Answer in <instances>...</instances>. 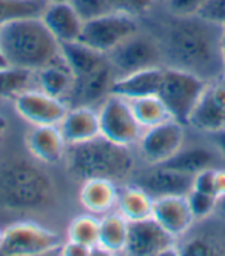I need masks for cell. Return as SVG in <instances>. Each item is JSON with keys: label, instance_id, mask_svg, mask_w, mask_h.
<instances>
[{"label": "cell", "instance_id": "cell-1", "mask_svg": "<svg viewBox=\"0 0 225 256\" xmlns=\"http://www.w3.org/2000/svg\"><path fill=\"white\" fill-rule=\"evenodd\" d=\"M160 42L165 66L213 80L224 74L220 52L222 25L196 16H174L159 5L142 17Z\"/></svg>", "mask_w": 225, "mask_h": 256}, {"label": "cell", "instance_id": "cell-2", "mask_svg": "<svg viewBox=\"0 0 225 256\" xmlns=\"http://www.w3.org/2000/svg\"><path fill=\"white\" fill-rule=\"evenodd\" d=\"M0 52L8 68L28 72L64 60L60 42L40 16L17 19L0 28Z\"/></svg>", "mask_w": 225, "mask_h": 256}, {"label": "cell", "instance_id": "cell-3", "mask_svg": "<svg viewBox=\"0 0 225 256\" xmlns=\"http://www.w3.org/2000/svg\"><path fill=\"white\" fill-rule=\"evenodd\" d=\"M66 162L71 174L85 180L104 178L124 180L134 173V154L130 147L112 142L102 134L80 144L68 145Z\"/></svg>", "mask_w": 225, "mask_h": 256}, {"label": "cell", "instance_id": "cell-4", "mask_svg": "<svg viewBox=\"0 0 225 256\" xmlns=\"http://www.w3.org/2000/svg\"><path fill=\"white\" fill-rule=\"evenodd\" d=\"M106 56L116 78H124L148 68L165 66L164 51L158 36L145 24L136 34L111 50Z\"/></svg>", "mask_w": 225, "mask_h": 256}, {"label": "cell", "instance_id": "cell-5", "mask_svg": "<svg viewBox=\"0 0 225 256\" xmlns=\"http://www.w3.org/2000/svg\"><path fill=\"white\" fill-rule=\"evenodd\" d=\"M207 82L208 80L193 74V72L164 66L162 84L158 96L168 108L172 118L186 125Z\"/></svg>", "mask_w": 225, "mask_h": 256}, {"label": "cell", "instance_id": "cell-6", "mask_svg": "<svg viewBox=\"0 0 225 256\" xmlns=\"http://www.w3.org/2000/svg\"><path fill=\"white\" fill-rule=\"evenodd\" d=\"M60 236L36 222H16L2 232V256H39L62 250Z\"/></svg>", "mask_w": 225, "mask_h": 256}, {"label": "cell", "instance_id": "cell-7", "mask_svg": "<svg viewBox=\"0 0 225 256\" xmlns=\"http://www.w3.org/2000/svg\"><path fill=\"white\" fill-rule=\"evenodd\" d=\"M144 26L140 17L124 12H110L84 24L80 42L108 54Z\"/></svg>", "mask_w": 225, "mask_h": 256}, {"label": "cell", "instance_id": "cell-8", "mask_svg": "<svg viewBox=\"0 0 225 256\" xmlns=\"http://www.w3.org/2000/svg\"><path fill=\"white\" fill-rule=\"evenodd\" d=\"M188 126L170 119L159 125L145 128L136 147L146 166H160L170 160L186 142Z\"/></svg>", "mask_w": 225, "mask_h": 256}, {"label": "cell", "instance_id": "cell-9", "mask_svg": "<svg viewBox=\"0 0 225 256\" xmlns=\"http://www.w3.org/2000/svg\"><path fill=\"white\" fill-rule=\"evenodd\" d=\"M100 134L112 142L133 147L138 144L144 128L136 119L128 99L110 94L98 108Z\"/></svg>", "mask_w": 225, "mask_h": 256}, {"label": "cell", "instance_id": "cell-10", "mask_svg": "<svg viewBox=\"0 0 225 256\" xmlns=\"http://www.w3.org/2000/svg\"><path fill=\"white\" fill-rule=\"evenodd\" d=\"M50 193V182L30 167H12L0 173V196L8 206H39Z\"/></svg>", "mask_w": 225, "mask_h": 256}, {"label": "cell", "instance_id": "cell-11", "mask_svg": "<svg viewBox=\"0 0 225 256\" xmlns=\"http://www.w3.org/2000/svg\"><path fill=\"white\" fill-rule=\"evenodd\" d=\"M186 126L202 136L225 130V74L207 82Z\"/></svg>", "mask_w": 225, "mask_h": 256}, {"label": "cell", "instance_id": "cell-12", "mask_svg": "<svg viewBox=\"0 0 225 256\" xmlns=\"http://www.w3.org/2000/svg\"><path fill=\"white\" fill-rule=\"evenodd\" d=\"M125 253L131 256L179 254L178 240L172 233H168L156 219H142V221L130 222Z\"/></svg>", "mask_w": 225, "mask_h": 256}, {"label": "cell", "instance_id": "cell-13", "mask_svg": "<svg viewBox=\"0 0 225 256\" xmlns=\"http://www.w3.org/2000/svg\"><path fill=\"white\" fill-rule=\"evenodd\" d=\"M14 108L31 125H59L70 106L39 88H26L14 98Z\"/></svg>", "mask_w": 225, "mask_h": 256}, {"label": "cell", "instance_id": "cell-14", "mask_svg": "<svg viewBox=\"0 0 225 256\" xmlns=\"http://www.w3.org/2000/svg\"><path fill=\"white\" fill-rule=\"evenodd\" d=\"M193 178L176 172L166 166H146L145 170L133 173L131 184H136L144 188L154 199L173 194H188L193 188Z\"/></svg>", "mask_w": 225, "mask_h": 256}, {"label": "cell", "instance_id": "cell-15", "mask_svg": "<svg viewBox=\"0 0 225 256\" xmlns=\"http://www.w3.org/2000/svg\"><path fill=\"white\" fill-rule=\"evenodd\" d=\"M204 142H185L184 147L162 166L170 167L176 172L196 176L200 172L224 167V159L210 136Z\"/></svg>", "mask_w": 225, "mask_h": 256}, {"label": "cell", "instance_id": "cell-16", "mask_svg": "<svg viewBox=\"0 0 225 256\" xmlns=\"http://www.w3.org/2000/svg\"><path fill=\"white\" fill-rule=\"evenodd\" d=\"M116 72L110 60L102 68L90 72L86 76L74 78L71 93L66 99L68 106H94L102 104L110 94L112 84L116 80Z\"/></svg>", "mask_w": 225, "mask_h": 256}, {"label": "cell", "instance_id": "cell-17", "mask_svg": "<svg viewBox=\"0 0 225 256\" xmlns=\"http://www.w3.org/2000/svg\"><path fill=\"white\" fill-rule=\"evenodd\" d=\"M152 218L156 219L168 233H172L178 241L196 224L186 194L156 198Z\"/></svg>", "mask_w": 225, "mask_h": 256}, {"label": "cell", "instance_id": "cell-18", "mask_svg": "<svg viewBox=\"0 0 225 256\" xmlns=\"http://www.w3.org/2000/svg\"><path fill=\"white\" fill-rule=\"evenodd\" d=\"M207 221L202 233L192 234L186 233L178 241V253L186 256H213L225 254V218L220 214H213Z\"/></svg>", "mask_w": 225, "mask_h": 256}, {"label": "cell", "instance_id": "cell-19", "mask_svg": "<svg viewBox=\"0 0 225 256\" xmlns=\"http://www.w3.org/2000/svg\"><path fill=\"white\" fill-rule=\"evenodd\" d=\"M40 17L60 45L80 39L85 22L68 0H48Z\"/></svg>", "mask_w": 225, "mask_h": 256}, {"label": "cell", "instance_id": "cell-20", "mask_svg": "<svg viewBox=\"0 0 225 256\" xmlns=\"http://www.w3.org/2000/svg\"><path fill=\"white\" fill-rule=\"evenodd\" d=\"M66 142L58 125H32L26 134L28 152L44 164L54 166L66 154Z\"/></svg>", "mask_w": 225, "mask_h": 256}, {"label": "cell", "instance_id": "cell-21", "mask_svg": "<svg viewBox=\"0 0 225 256\" xmlns=\"http://www.w3.org/2000/svg\"><path fill=\"white\" fill-rule=\"evenodd\" d=\"M58 126L66 145L94 139L100 136L99 110L94 106H70Z\"/></svg>", "mask_w": 225, "mask_h": 256}, {"label": "cell", "instance_id": "cell-22", "mask_svg": "<svg viewBox=\"0 0 225 256\" xmlns=\"http://www.w3.org/2000/svg\"><path fill=\"white\" fill-rule=\"evenodd\" d=\"M118 196L119 188L116 187L114 180L91 178L84 180L79 193V200L86 212L92 214H106L116 208Z\"/></svg>", "mask_w": 225, "mask_h": 256}, {"label": "cell", "instance_id": "cell-23", "mask_svg": "<svg viewBox=\"0 0 225 256\" xmlns=\"http://www.w3.org/2000/svg\"><path fill=\"white\" fill-rule=\"evenodd\" d=\"M162 76L164 68H148L133 72V74H126L124 78H118L112 84L111 94H118L128 100L154 96L159 93Z\"/></svg>", "mask_w": 225, "mask_h": 256}, {"label": "cell", "instance_id": "cell-24", "mask_svg": "<svg viewBox=\"0 0 225 256\" xmlns=\"http://www.w3.org/2000/svg\"><path fill=\"white\" fill-rule=\"evenodd\" d=\"M62 56L74 78L86 76L108 64V56L80 40L62 44Z\"/></svg>", "mask_w": 225, "mask_h": 256}, {"label": "cell", "instance_id": "cell-25", "mask_svg": "<svg viewBox=\"0 0 225 256\" xmlns=\"http://www.w3.org/2000/svg\"><path fill=\"white\" fill-rule=\"evenodd\" d=\"M128 228L130 222L119 212L104 214V218H100L99 242L96 248L105 254L125 253L128 242Z\"/></svg>", "mask_w": 225, "mask_h": 256}, {"label": "cell", "instance_id": "cell-26", "mask_svg": "<svg viewBox=\"0 0 225 256\" xmlns=\"http://www.w3.org/2000/svg\"><path fill=\"white\" fill-rule=\"evenodd\" d=\"M154 198L136 184H126L119 190L118 212L128 222L142 221L153 216Z\"/></svg>", "mask_w": 225, "mask_h": 256}, {"label": "cell", "instance_id": "cell-27", "mask_svg": "<svg viewBox=\"0 0 225 256\" xmlns=\"http://www.w3.org/2000/svg\"><path fill=\"white\" fill-rule=\"evenodd\" d=\"M34 80L37 85L36 88L42 90L44 93L50 96H54L66 102L71 93V88H72L74 76L64 59L59 64H52L39 71H36Z\"/></svg>", "mask_w": 225, "mask_h": 256}, {"label": "cell", "instance_id": "cell-28", "mask_svg": "<svg viewBox=\"0 0 225 256\" xmlns=\"http://www.w3.org/2000/svg\"><path fill=\"white\" fill-rule=\"evenodd\" d=\"M130 104H131V108H133L136 119L139 120L144 130L173 119L170 112H168V108L165 106V104L158 94L138 98V99L130 100Z\"/></svg>", "mask_w": 225, "mask_h": 256}, {"label": "cell", "instance_id": "cell-29", "mask_svg": "<svg viewBox=\"0 0 225 256\" xmlns=\"http://www.w3.org/2000/svg\"><path fill=\"white\" fill-rule=\"evenodd\" d=\"M46 4L48 0H0V28L24 17L42 16Z\"/></svg>", "mask_w": 225, "mask_h": 256}, {"label": "cell", "instance_id": "cell-30", "mask_svg": "<svg viewBox=\"0 0 225 256\" xmlns=\"http://www.w3.org/2000/svg\"><path fill=\"white\" fill-rule=\"evenodd\" d=\"M99 228L100 219L94 218L92 214L78 216L76 219H72L68 227V241L96 248L99 242Z\"/></svg>", "mask_w": 225, "mask_h": 256}, {"label": "cell", "instance_id": "cell-31", "mask_svg": "<svg viewBox=\"0 0 225 256\" xmlns=\"http://www.w3.org/2000/svg\"><path fill=\"white\" fill-rule=\"evenodd\" d=\"M34 72L20 70H0V98H16L20 91L30 88Z\"/></svg>", "mask_w": 225, "mask_h": 256}, {"label": "cell", "instance_id": "cell-32", "mask_svg": "<svg viewBox=\"0 0 225 256\" xmlns=\"http://www.w3.org/2000/svg\"><path fill=\"white\" fill-rule=\"evenodd\" d=\"M186 199H188V204H190V208L193 212L196 222L204 221V219H208L213 214H216L218 204H219V199L216 196L192 188L190 193L186 194Z\"/></svg>", "mask_w": 225, "mask_h": 256}, {"label": "cell", "instance_id": "cell-33", "mask_svg": "<svg viewBox=\"0 0 225 256\" xmlns=\"http://www.w3.org/2000/svg\"><path fill=\"white\" fill-rule=\"evenodd\" d=\"M68 2L79 12L84 22L114 12L110 5V0H68Z\"/></svg>", "mask_w": 225, "mask_h": 256}, {"label": "cell", "instance_id": "cell-34", "mask_svg": "<svg viewBox=\"0 0 225 256\" xmlns=\"http://www.w3.org/2000/svg\"><path fill=\"white\" fill-rule=\"evenodd\" d=\"M110 5L114 12H124L142 19L158 6V0H110Z\"/></svg>", "mask_w": 225, "mask_h": 256}, {"label": "cell", "instance_id": "cell-35", "mask_svg": "<svg viewBox=\"0 0 225 256\" xmlns=\"http://www.w3.org/2000/svg\"><path fill=\"white\" fill-rule=\"evenodd\" d=\"M207 2L208 0H166L159 6L174 16H196Z\"/></svg>", "mask_w": 225, "mask_h": 256}, {"label": "cell", "instance_id": "cell-36", "mask_svg": "<svg viewBox=\"0 0 225 256\" xmlns=\"http://www.w3.org/2000/svg\"><path fill=\"white\" fill-rule=\"evenodd\" d=\"M199 16L219 25H225V0H208Z\"/></svg>", "mask_w": 225, "mask_h": 256}, {"label": "cell", "instance_id": "cell-37", "mask_svg": "<svg viewBox=\"0 0 225 256\" xmlns=\"http://www.w3.org/2000/svg\"><path fill=\"white\" fill-rule=\"evenodd\" d=\"M92 252H94V248H91L88 246L68 241L66 244L62 246L60 254H64V256H90V254H92Z\"/></svg>", "mask_w": 225, "mask_h": 256}, {"label": "cell", "instance_id": "cell-38", "mask_svg": "<svg viewBox=\"0 0 225 256\" xmlns=\"http://www.w3.org/2000/svg\"><path fill=\"white\" fill-rule=\"evenodd\" d=\"M213 194L219 200L225 198V167L213 168Z\"/></svg>", "mask_w": 225, "mask_h": 256}, {"label": "cell", "instance_id": "cell-39", "mask_svg": "<svg viewBox=\"0 0 225 256\" xmlns=\"http://www.w3.org/2000/svg\"><path fill=\"white\" fill-rule=\"evenodd\" d=\"M210 138L218 145V148H219V152L222 154V159H224V167H225V130L220 132V133H216V134H213Z\"/></svg>", "mask_w": 225, "mask_h": 256}, {"label": "cell", "instance_id": "cell-40", "mask_svg": "<svg viewBox=\"0 0 225 256\" xmlns=\"http://www.w3.org/2000/svg\"><path fill=\"white\" fill-rule=\"evenodd\" d=\"M220 52L224 62V74H225V25H222V36H220Z\"/></svg>", "mask_w": 225, "mask_h": 256}, {"label": "cell", "instance_id": "cell-41", "mask_svg": "<svg viewBox=\"0 0 225 256\" xmlns=\"http://www.w3.org/2000/svg\"><path fill=\"white\" fill-rule=\"evenodd\" d=\"M216 213L225 218V198H222V199L219 200V204H218V210H216Z\"/></svg>", "mask_w": 225, "mask_h": 256}, {"label": "cell", "instance_id": "cell-42", "mask_svg": "<svg viewBox=\"0 0 225 256\" xmlns=\"http://www.w3.org/2000/svg\"><path fill=\"white\" fill-rule=\"evenodd\" d=\"M0 70H8V65H6V62H5V59L2 56V52H0Z\"/></svg>", "mask_w": 225, "mask_h": 256}, {"label": "cell", "instance_id": "cell-43", "mask_svg": "<svg viewBox=\"0 0 225 256\" xmlns=\"http://www.w3.org/2000/svg\"><path fill=\"white\" fill-rule=\"evenodd\" d=\"M166 0H158V5H162V4H165Z\"/></svg>", "mask_w": 225, "mask_h": 256}, {"label": "cell", "instance_id": "cell-44", "mask_svg": "<svg viewBox=\"0 0 225 256\" xmlns=\"http://www.w3.org/2000/svg\"><path fill=\"white\" fill-rule=\"evenodd\" d=\"M0 240H2V230H0Z\"/></svg>", "mask_w": 225, "mask_h": 256}]
</instances>
